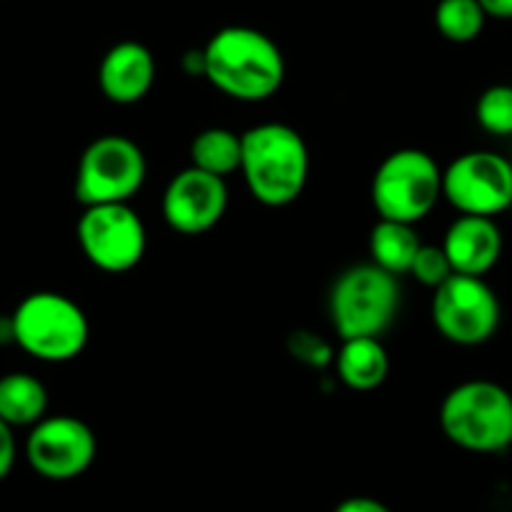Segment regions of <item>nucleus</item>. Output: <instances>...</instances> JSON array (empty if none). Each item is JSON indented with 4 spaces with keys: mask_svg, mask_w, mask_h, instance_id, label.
<instances>
[{
    "mask_svg": "<svg viewBox=\"0 0 512 512\" xmlns=\"http://www.w3.org/2000/svg\"><path fill=\"white\" fill-rule=\"evenodd\" d=\"M13 342L41 362H71L86 349L88 319L73 299L58 292H33L11 317Z\"/></svg>",
    "mask_w": 512,
    "mask_h": 512,
    "instance_id": "nucleus-5",
    "label": "nucleus"
},
{
    "mask_svg": "<svg viewBox=\"0 0 512 512\" xmlns=\"http://www.w3.org/2000/svg\"><path fill=\"white\" fill-rule=\"evenodd\" d=\"M226 206H229L226 181L194 169V166H189L169 181L164 201H161L166 224L186 236L214 229L224 216Z\"/></svg>",
    "mask_w": 512,
    "mask_h": 512,
    "instance_id": "nucleus-12",
    "label": "nucleus"
},
{
    "mask_svg": "<svg viewBox=\"0 0 512 512\" xmlns=\"http://www.w3.org/2000/svg\"><path fill=\"white\" fill-rule=\"evenodd\" d=\"M146 181V156L136 141L108 134L91 141L76 169V199L83 206L128 204Z\"/></svg>",
    "mask_w": 512,
    "mask_h": 512,
    "instance_id": "nucleus-7",
    "label": "nucleus"
},
{
    "mask_svg": "<svg viewBox=\"0 0 512 512\" xmlns=\"http://www.w3.org/2000/svg\"><path fill=\"white\" fill-rule=\"evenodd\" d=\"M500 299L482 277L452 274L432 297L437 332L460 347H477L500 327Z\"/></svg>",
    "mask_w": 512,
    "mask_h": 512,
    "instance_id": "nucleus-9",
    "label": "nucleus"
},
{
    "mask_svg": "<svg viewBox=\"0 0 512 512\" xmlns=\"http://www.w3.org/2000/svg\"><path fill=\"white\" fill-rule=\"evenodd\" d=\"M442 199V169L427 151L400 149L377 166L372 204L379 219L417 224Z\"/></svg>",
    "mask_w": 512,
    "mask_h": 512,
    "instance_id": "nucleus-6",
    "label": "nucleus"
},
{
    "mask_svg": "<svg viewBox=\"0 0 512 512\" xmlns=\"http://www.w3.org/2000/svg\"><path fill=\"white\" fill-rule=\"evenodd\" d=\"M440 427L452 445L492 455L512 445V395L490 379H470L447 392Z\"/></svg>",
    "mask_w": 512,
    "mask_h": 512,
    "instance_id": "nucleus-3",
    "label": "nucleus"
},
{
    "mask_svg": "<svg viewBox=\"0 0 512 512\" xmlns=\"http://www.w3.org/2000/svg\"><path fill=\"white\" fill-rule=\"evenodd\" d=\"M76 236L83 256L101 272L123 274L144 259L146 226L128 204L86 206Z\"/></svg>",
    "mask_w": 512,
    "mask_h": 512,
    "instance_id": "nucleus-8",
    "label": "nucleus"
},
{
    "mask_svg": "<svg viewBox=\"0 0 512 512\" xmlns=\"http://www.w3.org/2000/svg\"><path fill=\"white\" fill-rule=\"evenodd\" d=\"M485 11L477 0H440L435 8V26L450 43H472L485 28Z\"/></svg>",
    "mask_w": 512,
    "mask_h": 512,
    "instance_id": "nucleus-19",
    "label": "nucleus"
},
{
    "mask_svg": "<svg viewBox=\"0 0 512 512\" xmlns=\"http://www.w3.org/2000/svg\"><path fill=\"white\" fill-rule=\"evenodd\" d=\"M412 277L417 279L420 284L425 287L437 289L452 277V267H450V259H447L445 249L442 246H432V244H422L420 251H417L415 262H412L410 269Z\"/></svg>",
    "mask_w": 512,
    "mask_h": 512,
    "instance_id": "nucleus-21",
    "label": "nucleus"
},
{
    "mask_svg": "<svg viewBox=\"0 0 512 512\" xmlns=\"http://www.w3.org/2000/svg\"><path fill=\"white\" fill-rule=\"evenodd\" d=\"M450 267L465 277H485L502 254L500 226L487 216H465L455 219L442 241Z\"/></svg>",
    "mask_w": 512,
    "mask_h": 512,
    "instance_id": "nucleus-14",
    "label": "nucleus"
},
{
    "mask_svg": "<svg viewBox=\"0 0 512 512\" xmlns=\"http://www.w3.org/2000/svg\"><path fill=\"white\" fill-rule=\"evenodd\" d=\"M241 176L259 204L289 206L309 179V149L287 123H259L241 134Z\"/></svg>",
    "mask_w": 512,
    "mask_h": 512,
    "instance_id": "nucleus-2",
    "label": "nucleus"
},
{
    "mask_svg": "<svg viewBox=\"0 0 512 512\" xmlns=\"http://www.w3.org/2000/svg\"><path fill=\"white\" fill-rule=\"evenodd\" d=\"M184 71L189 76H206V58H204V48L201 51H189L184 56Z\"/></svg>",
    "mask_w": 512,
    "mask_h": 512,
    "instance_id": "nucleus-25",
    "label": "nucleus"
},
{
    "mask_svg": "<svg viewBox=\"0 0 512 512\" xmlns=\"http://www.w3.org/2000/svg\"><path fill=\"white\" fill-rule=\"evenodd\" d=\"M334 512H392L384 502L374 500V497H347L334 507Z\"/></svg>",
    "mask_w": 512,
    "mask_h": 512,
    "instance_id": "nucleus-23",
    "label": "nucleus"
},
{
    "mask_svg": "<svg viewBox=\"0 0 512 512\" xmlns=\"http://www.w3.org/2000/svg\"><path fill=\"white\" fill-rule=\"evenodd\" d=\"M442 196L460 214L492 219L512 206V164L495 151L457 156L442 171Z\"/></svg>",
    "mask_w": 512,
    "mask_h": 512,
    "instance_id": "nucleus-10",
    "label": "nucleus"
},
{
    "mask_svg": "<svg viewBox=\"0 0 512 512\" xmlns=\"http://www.w3.org/2000/svg\"><path fill=\"white\" fill-rule=\"evenodd\" d=\"M487 18L497 21H512V0H477Z\"/></svg>",
    "mask_w": 512,
    "mask_h": 512,
    "instance_id": "nucleus-24",
    "label": "nucleus"
},
{
    "mask_svg": "<svg viewBox=\"0 0 512 512\" xmlns=\"http://www.w3.org/2000/svg\"><path fill=\"white\" fill-rule=\"evenodd\" d=\"M422 241L417 236L415 224H402V221L379 219L369 234V256L372 264H377L384 272L410 274L412 262H415L417 251Z\"/></svg>",
    "mask_w": 512,
    "mask_h": 512,
    "instance_id": "nucleus-17",
    "label": "nucleus"
},
{
    "mask_svg": "<svg viewBox=\"0 0 512 512\" xmlns=\"http://www.w3.org/2000/svg\"><path fill=\"white\" fill-rule=\"evenodd\" d=\"M16 455L18 445L16 437H13V427L0 420V482L11 475L13 465H16Z\"/></svg>",
    "mask_w": 512,
    "mask_h": 512,
    "instance_id": "nucleus-22",
    "label": "nucleus"
},
{
    "mask_svg": "<svg viewBox=\"0 0 512 512\" xmlns=\"http://www.w3.org/2000/svg\"><path fill=\"white\" fill-rule=\"evenodd\" d=\"M96 452L98 442L91 427L71 415L43 417L26 440L28 465L53 482L81 477L93 465Z\"/></svg>",
    "mask_w": 512,
    "mask_h": 512,
    "instance_id": "nucleus-11",
    "label": "nucleus"
},
{
    "mask_svg": "<svg viewBox=\"0 0 512 512\" xmlns=\"http://www.w3.org/2000/svg\"><path fill=\"white\" fill-rule=\"evenodd\" d=\"M400 307V282L377 264L349 267L329 292V319L342 339L379 337L392 327Z\"/></svg>",
    "mask_w": 512,
    "mask_h": 512,
    "instance_id": "nucleus-4",
    "label": "nucleus"
},
{
    "mask_svg": "<svg viewBox=\"0 0 512 512\" xmlns=\"http://www.w3.org/2000/svg\"><path fill=\"white\" fill-rule=\"evenodd\" d=\"M334 362L339 379L354 392L377 390L390 374V357L377 337L342 339Z\"/></svg>",
    "mask_w": 512,
    "mask_h": 512,
    "instance_id": "nucleus-15",
    "label": "nucleus"
},
{
    "mask_svg": "<svg viewBox=\"0 0 512 512\" xmlns=\"http://www.w3.org/2000/svg\"><path fill=\"white\" fill-rule=\"evenodd\" d=\"M206 81L234 101H267L282 88L287 63L267 33L226 26L204 46Z\"/></svg>",
    "mask_w": 512,
    "mask_h": 512,
    "instance_id": "nucleus-1",
    "label": "nucleus"
},
{
    "mask_svg": "<svg viewBox=\"0 0 512 512\" xmlns=\"http://www.w3.org/2000/svg\"><path fill=\"white\" fill-rule=\"evenodd\" d=\"M156 58L144 43L121 41L103 56L98 66V86L111 103L131 106L154 88Z\"/></svg>",
    "mask_w": 512,
    "mask_h": 512,
    "instance_id": "nucleus-13",
    "label": "nucleus"
},
{
    "mask_svg": "<svg viewBox=\"0 0 512 512\" xmlns=\"http://www.w3.org/2000/svg\"><path fill=\"white\" fill-rule=\"evenodd\" d=\"M46 384L28 372L0 377V420L11 427H33L46 417Z\"/></svg>",
    "mask_w": 512,
    "mask_h": 512,
    "instance_id": "nucleus-16",
    "label": "nucleus"
},
{
    "mask_svg": "<svg viewBox=\"0 0 512 512\" xmlns=\"http://www.w3.org/2000/svg\"><path fill=\"white\" fill-rule=\"evenodd\" d=\"M191 166L206 171L211 176L226 179L229 174L239 171L241 166V134H234L229 128H204L191 141Z\"/></svg>",
    "mask_w": 512,
    "mask_h": 512,
    "instance_id": "nucleus-18",
    "label": "nucleus"
},
{
    "mask_svg": "<svg viewBox=\"0 0 512 512\" xmlns=\"http://www.w3.org/2000/svg\"><path fill=\"white\" fill-rule=\"evenodd\" d=\"M477 123L487 134L510 136L512 134V86L497 83L482 91L475 106Z\"/></svg>",
    "mask_w": 512,
    "mask_h": 512,
    "instance_id": "nucleus-20",
    "label": "nucleus"
}]
</instances>
